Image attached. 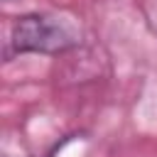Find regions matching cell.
<instances>
[{
  "label": "cell",
  "mask_w": 157,
  "mask_h": 157,
  "mask_svg": "<svg viewBox=\"0 0 157 157\" xmlns=\"http://www.w3.org/2000/svg\"><path fill=\"white\" fill-rule=\"evenodd\" d=\"M76 44V32L52 15H22L12 22L10 47L17 54H59Z\"/></svg>",
  "instance_id": "obj_1"
}]
</instances>
